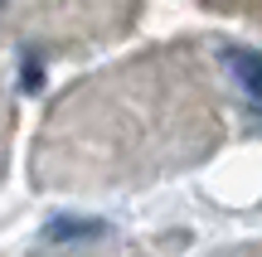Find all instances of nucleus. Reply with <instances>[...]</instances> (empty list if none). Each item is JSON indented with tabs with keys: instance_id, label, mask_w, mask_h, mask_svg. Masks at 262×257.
<instances>
[{
	"instance_id": "nucleus-2",
	"label": "nucleus",
	"mask_w": 262,
	"mask_h": 257,
	"mask_svg": "<svg viewBox=\"0 0 262 257\" xmlns=\"http://www.w3.org/2000/svg\"><path fill=\"white\" fill-rule=\"evenodd\" d=\"M102 223H97V219H54V223H49V228H44V238L49 243H88V238H102Z\"/></svg>"
},
{
	"instance_id": "nucleus-1",
	"label": "nucleus",
	"mask_w": 262,
	"mask_h": 257,
	"mask_svg": "<svg viewBox=\"0 0 262 257\" xmlns=\"http://www.w3.org/2000/svg\"><path fill=\"white\" fill-rule=\"evenodd\" d=\"M228 73L238 78L243 97L262 112V54H253V49H228Z\"/></svg>"
}]
</instances>
